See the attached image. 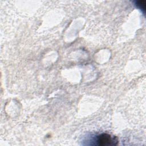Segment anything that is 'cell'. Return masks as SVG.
<instances>
[{
    "label": "cell",
    "mask_w": 146,
    "mask_h": 146,
    "mask_svg": "<svg viewBox=\"0 0 146 146\" xmlns=\"http://www.w3.org/2000/svg\"><path fill=\"white\" fill-rule=\"evenodd\" d=\"M95 142L98 145H114L117 144V139L107 133H102L96 137Z\"/></svg>",
    "instance_id": "6da1fadb"
},
{
    "label": "cell",
    "mask_w": 146,
    "mask_h": 146,
    "mask_svg": "<svg viewBox=\"0 0 146 146\" xmlns=\"http://www.w3.org/2000/svg\"><path fill=\"white\" fill-rule=\"evenodd\" d=\"M145 1H137L136 2V4H137V6H138L140 9H143V10H145Z\"/></svg>",
    "instance_id": "7a4b0ae2"
}]
</instances>
